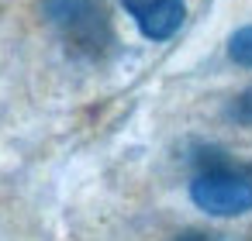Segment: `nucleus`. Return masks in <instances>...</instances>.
<instances>
[{
  "instance_id": "f257e3e1",
  "label": "nucleus",
  "mask_w": 252,
  "mask_h": 241,
  "mask_svg": "<svg viewBox=\"0 0 252 241\" xmlns=\"http://www.w3.org/2000/svg\"><path fill=\"white\" fill-rule=\"evenodd\" d=\"M190 203L218 220L252 210V159H238L224 145L200 141L190 148Z\"/></svg>"
},
{
  "instance_id": "f03ea898",
  "label": "nucleus",
  "mask_w": 252,
  "mask_h": 241,
  "mask_svg": "<svg viewBox=\"0 0 252 241\" xmlns=\"http://www.w3.org/2000/svg\"><path fill=\"white\" fill-rule=\"evenodd\" d=\"M38 11L73 59L100 62L118 45V31L104 0H38Z\"/></svg>"
},
{
  "instance_id": "7ed1b4c3",
  "label": "nucleus",
  "mask_w": 252,
  "mask_h": 241,
  "mask_svg": "<svg viewBox=\"0 0 252 241\" xmlns=\"http://www.w3.org/2000/svg\"><path fill=\"white\" fill-rule=\"evenodd\" d=\"M145 42H169L187 25V0H121Z\"/></svg>"
},
{
  "instance_id": "20e7f679",
  "label": "nucleus",
  "mask_w": 252,
  "mask_h": 241,
  "mask_svg": "<svg viewBox=\"0 0 252 241\" xmlns=\"http://www.w3.org/2000/svg\"><path fill=\"white\" fill-rule=\"evenodd\" d=\"M224 52L238 69H252V25L235 28L228 35V42H224Z\"/></svg>"
},
{
  "instance_id": "39448f33",
  "label": "nucleus",
  "mask_w": 252,
  "mask_h": 241,
  "mask_svg": "<svg viewBox=\"0 0 252 241\" xmlns=\"http://www.w3.org/2000/svg\"><path fill=\"white\" fill-rule=\"evenodd\" d=\"M228 121H235L238 128H252V83L242 86L231 104H228Z\"/></svg>"
},
{
  "instance_id": "423d86ee",
  "label": "nucleus",
  "mask_w": 252,
  "mask_h": 241,
  "mask_svg": "<svg viewBox=\"0 0 252 241\" xmlns=\"http://www.w3.org/2000/svg\"><path fill=\"white\" fill-rule=\"evenodd\" d=\"M173 241H214V234H207L200 227H183L180 234H173Z\"/></svg>"
}]
</instances>
